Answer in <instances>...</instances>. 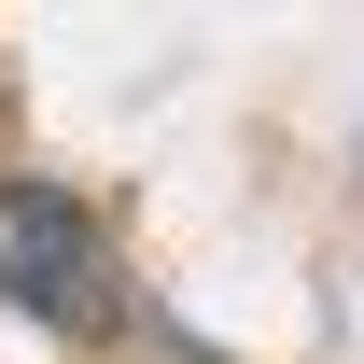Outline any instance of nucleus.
<instances>
[{
	"instance_id": "nucleus-1",
	"label": "nucleus",
	"mask_w": 364,
	"mask_h": 364,
	"mask_svg": "<svg viewBox=\"0 0 364 364\" xmlns=\"http://www.w3.org/2000/svg\"><path fill=\"white\" fill-rule=\"evenodd\" d=\"M0 294L56 336H112V238H98L85 196H56V182H0Z\"/></svg>"
}]
</instances>
